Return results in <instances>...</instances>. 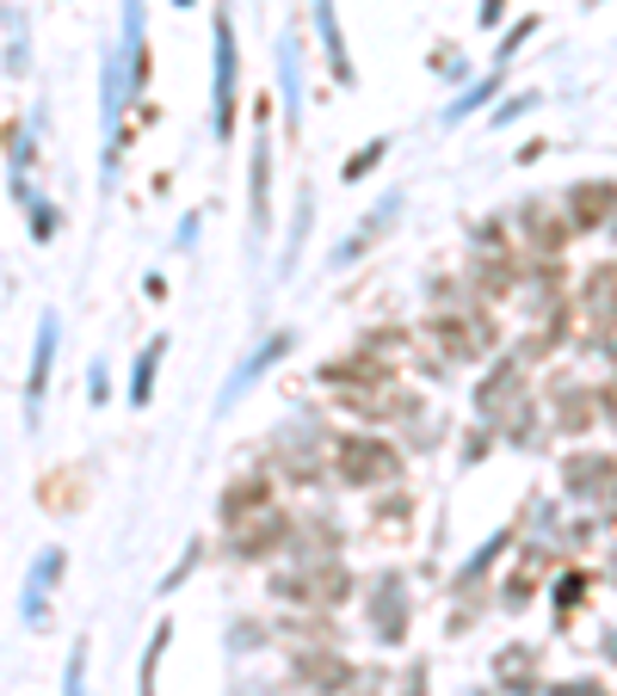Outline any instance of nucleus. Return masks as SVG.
<instances>
[{
	"mask_svg": "<svg viewBox=\"0 0 617 696\" xmlns=\"http://www.w3.org/2000/svg\"><path fill=\"white\" fill-rule=\"evenodd\" d=\"M612 210H617V186H612V179H599V186H575V191H568V223H575V228H599V223H612Z\"/></svg>",
	"mask_w": 617,
	"mask_h": 696,
	"instance_id": "nucleus-15",
	"label": "nucleus"
},
{
	"mask_svg": "<svg viewBox=\"0 0 617 696\" xmlns=\"http://www.w3.org/2000/svg\"><path fill=\"white\" fill-rule=\"evenodd\" d=\"M352 592V567L340 555H297L290 567L272 573V598L297 604V610H333Z\"/></svg>",
	"mask_w": 617,
	"mask_h": 696,
	"instance_id": "nucleus-1",
	"label": "nucleus"
},
{
	"mask_svg": "<svg viewBox=\"0 0 617 696\" xmlns=\"http://www.w3.org/2000/svg\"><path fill=\"white\" fill-rule=\"evenodd\" d=\"M248 228H253V241L272 235V142H266V124H260V136H253V149H248Z\"/></svg>",
	"mask_w": 617,
	"mask_h": 696,
	"instance_id": "nucleus-11",
	"label": "nucleus"
},
{
	"mask_svg": "<svg viewBox=\"0 0 617 696\" xmlns=\"http://www.w3.org/2000/svg\"><path fill=\"white\" fill-rule=\"evenodd\" d=\"M395 149L389 136H377V142H365V149L352 154V161H340V186H358V179H370V173L383 167V154Z\"/></svg>",
	"mask_w": 617,
	"mask_h": 696,
	"instance_id": "nucleus-19",
	"label": "nucleus"
},
{
	"mask_svg": "<svg viewBox=\"0 0 617 696\" xmlns=\"http://www.w3.org/2000/svg\"><path fill=\"white\" fill-rule=\"evenodd\" d=\"M56 345H62V315L43 308L38 315V339H32V370H25V426L38 432L43 419V395H50V370H56Z\"/></svg>",
	"mask_w": 617,
	"mask_h": 696,
	"instance_id": "nucleus-6",
	"label": "nucleus"
},
{
	"mask_svg": "<svg viewBox=\"0 0 617 696\" xmlns=\"http://www.w3.org/2000/svg\"><path fill=\"white\" fill-rule=\"evenodd\" d=\"M62 696H87V641H75V654H68V678H62Z\"/></svg>",
	"mask_w": 617,
	"mask_h": 696,
	"instance_id": "nucleus-24",
	"label": "nucleus"
},
{
	"mask_svg": "<svg viewBox=\"0 0 617 696\" xmlns=\"http://www.w3.org/2000/svg\"><path fill=\"white\" fill-rule=\"evenodd\" d=\"M395 223H402V191H389L383 204L370 210L365 223H358V228H352V235H347V241L333 246L328 271H347V265H358V260H365V253H370V246H377V241H383V235H389V228H395Z\"/></svg>",
	"mask_w": 617,
	"mask_h": 696,
	"instance_id": "nucleus-10",
	"label": "nucleus"
},
{
	"mask_svg": "<svg viewBox=\"0 0 617 696\" xmlns=\"http://www.w3.org/2000/svg\"><path fill=\"white\" fill-rule=\"evenodd\" d=\"M62 573H68V548L62 543H50L38 561L25 567V592H20V622L25 629H43V604H50V592L62 585Z\"/></svg>",
	"mask_w": 617,
	"mask_h": 696,
	"instance_id": "nucleus-7",
	"label": "nucleus"
},
{
	"mask_svg": "<svg viewBox=\"0 0 617 696\" xmlns=\"http://www.w3.org/2000/svg\"><path fill=\"white\" fill-rule=\"evenodd\" d=\"M599 414L617 426V382H605V389H599Z\"/></svg>",
	"mask_w": 617,
	"mask_h": 696,
	"instance_id": "nucleus-26",
	"label": "nucleus"
},
{
	"mask_svg": "<svg viewBox=\"0 0 617 696\" xmlns=\"http://www.w3.org/2000/svg\"><path fill=\"white\" fill-rule=\"evenodd\" d=\"M87 401H93V407H105V401H112V364H105V358L87 364Z\"/></svg>",
	"mask_w": 617,
	"mask_h": 696,
	"instance_id": "nucleus-23",
	"label": "nucleus"
},
{
	"mask_svg": "<svg viewBox=\"0 0 617 696\" xmlns=\"http://www.w3.org/2000/svg\"><path fill=\"white\" fill-rule=\"evenodd\" d=\"M278 105H285L290 136H303V31H278Z\"/></svg>",
	"mask_w": 617,
	"mask_h": 696,
	"instance_id": "nucleus-9",
	"label": "nucleus"
},
{
	"mask_svg": "<svg viewBox=\"0 0 617 696\" xmlns=\"http://www.w3.org/2000/svg\"><path fill=\"white\" fill-rule=\"evenodd\" d=\"M568 488L575 493H612L617 488V463H605V456H575V463H568Z\"/></svg>",
	"mask_w": 617,
	"mask_h": 696,
	"instance_id": "nucleus-17",
	"label": "nucleus"
},
{
	"mask_svg": "<svg viewBox=\"0 0 617 696\" xmlns=\"http://www.w3.org/2000/svg\"><path fill=\"white\" fill-rule=\"evenodd\" d=\"M365 617H370V635L377 641H402L407 635V585H402V573H383V580L370 585Z\"/></svg>",
	"mask_w": 617,
	"mask_h": 696,
	"instance_id": "nucleus-12",
	"label": "nucleus"
},
{
	"mask_svg": "<svg viewBox=\"0 0 617 696\" xmlns=\"http://www.w3.org/2000/svg\"><path fill=\"white\" fill-rule=\"evenodd\" d=\"M272 506V469H248L235 474L229 488H223V506H216V518H223V530L241 524V518H253V511Z\"/></svg>",
	"mask_w": 617,
	"mask_h": 696,
	"instance_id": "nucleus-14",
	"label": "nucleus"
},
{
	"mask_svg": "<svg viewBox=\"0 0 617 696\" xmlns=\"http://www.w3.org/2000/svg\"><path fill=\"white\" fill-rule=\"evenodd\" d=\"M229 555L235 561H278V555H297V518L272 499L266 511L229 524Z\"/></svg>",
	"mask_w": 617,
	"mask_h": 696,
	"instance_id": "nucleus-5",
	"label": "nucleus"
},
{
	"mask_svg": "<svg viewBox=\"0 0 617 696\" xmlns=\"http://www.w3.org/2000/svg\"><path fill=\"white\" fill-rule=\"evenodd\" d=\"M174 7H186V13H192V7H198V0H174Z\"/></svg>",
	"mask_w": 617,
	"mask_h": 696,
	"instance_id": "nucleus-28",
	"label": "nucleus"
},
{
	"mask_svg": "<svg viewBox=\"0 0 617 696\" xmlns=\"http://www.w3.org/2000/svg\"><path fill=\"white\" fill-rule=\"evenodd\" d=\"M308 228H315V191H297V216H290V246H285V260H278V271H297V260H303V246H308Z\"/></svg>",
	"mask_w": 617,
	"mask_h": 696,
	"instance_id": "nucleus-18",
	"label": "nucleus"
},
{
	"mask_svg": "<svg viewBox=\"0 0 617 696\" xmlns=\"http://www.w3.org/2000/svg\"><path fill=\"white\" fill-rule=\"evenodd\" d=\"M167 641H174V622H161L149 635V654H142V696H154V672H161V654H167Z\"/></svg>",
	"mask_w": 617,
	"mask_h": 696,
	"instance_id": "nucleus-22",
	"label": "nucleus"
},
{
	"mask_svg": "<svg viewBox=\"0 0 617 696\" xmlns=\"http://www.w3.org/2000/svg\"><path fill=\"white\" fill-rule=\"evenodd\" d=\"M0 20L13 25V43H7V75L20 80L25 68H32V43H25V20H20V13H13V7H0Z\"/></svg>",
	"mask_w": 617,
	"mask_h": 696,
	"instance_id": "nucleus-21",
	"label": "nucleus"
},
{
	"mask_svg": "<svg viewBox=\"0 0 617 696\" xmlns=\"http://www.w3.org/2000/svg\"><path fill=\"white\" fill-rule=\"evenodd\" d=\"M328 444H333V432H322L315 419L285 426V432L272 438V474H278L285 488H297V493H315L322 481H333Z\"/></svg>",
	"mask_w": 617,
	"mask_h": 696,
	"instance_id": "nucleus-4",
	"label": "nucleus"
},
{
	"mask_svg": "<svg viewBox=\"0 0 617 696\" xmlns=\"http://www.w3.org/2000/svg\"><path fill=\"white\" fill-rule=\"evenodd\" d=\"M328 463H333V481L352 493H370V488H389L402 474V451L377 432H333L328 444Z\"/></svg>",
	"mask_w": 617,
	"mask_h": 696,
	"instance_id": "nucleus-3",
	"label": "nucleus"
},
{
	"mask_svg": "<svg viewBox=\"0 0 617 696\" xmlns=\"http://www.w3.org/2000/svg\"><path fill=\"white\" fill-rule=\"evenodd\" d=\"M290 352H297V333H290V327H285V333H272V339H260L248 358H241V364L229 370V382H223V414H229L235 401L248 395V389H253L260 377H266V370H278V364H285Z\"/></svg>",
	"mask_w": 617,
	"mask_h": 696,
	"instance_id": "nucleus-8",
	"label": "nucleus"
},
{
	"mask_svg": "<svg viewBox=\"0 0 617 696\" xmlns=\"http://www.w3.org/2000/svg\"><path fill=\"white\" fill-rule=\"evenodd\" d=\"M25 223H32V241H38V246H50V241L62 235V210H56V204H50V198L38 191V198L25 204Z\"/></svg>",
	"mask_w": 617,
	"mask_h": 696,
	"instance_id": "nucleus-20",
	"label": "nucleus"
},
{
	"mask_svg": "<svg viewBox=\"0 0 617 696\" xmlns=\"http://www.w3.org/2000/svg\"><path fill=\"white\" fill-rule=\"evenodd\" d=\"M198 228H204V216H198V210H186V216H179V228H174V246H179V253H192Z\"/></svg>",
	"mask_w": 617,
	"mask_h": 696,
	"instance_id": "nucleus-25",
	"label": "nucleus"
},
{
	"mask_svg": "<svg viewBox=\"0 0 617 696\" xmlns=\"http://www.w3.org/2000/svg\"><path fill=\"white\" fill-rule=\"evenodd\" d=\"M506 13V0H482V25H494Z\"/></svg>",
	"mask_w": 617,
	"mask_h": 696,
	"instance_id": "nucleus-27",
	"label": "nucleus"
},
{
	"mask_svg": "<svg viewBox=\"0 0 617 696\" xmlns=\"http://www.w3.org/2000/svg\"><path fill=\"white\" fill-rule=\"evenodd\" d=\"M308 13H315V38H322V56H328V75L340 80V87H352V80H358V68H352L347 31H340V7H333V0H308Z\"/></svg>",
	"mask_w": 617,
	"mask_h": 696,
	"instance_id": "nucleus-13",
	"label": "nucleus"
},
{
	"mask_svg": "<svg viewBox=\"0 0 617 696\" xmlns=\"http://www.w3.org/2000/svg\"><path fill=\"white\" fill-rule=\"evenodd\" d=\"M211 136L235 142V117H241V43H235V13L216 0L211 20Z\"/></svg>",
	"mask_w": 617,
	"mask_h": 696,
	"instance_id": "nucleus-2",
	"label": "nucleus"
},
{
	"mask_svg": "<svg viewBox=\"0 0 617 696\" xmlns=\"http://www.w3.org/2000/svg\"><path fill=\"white\" fill-rule=\"evenodd\" d=\"M161 358H167V339H149V345L136 352V364H130V389H124V401H130V407H149V401H154V377H161Z\"/></svg>",
	"mask_w": 617,
	"mask_h": 696,
	"instance_id": "nucleus-16",
	"label": "nucleus"
}]
</instances>
